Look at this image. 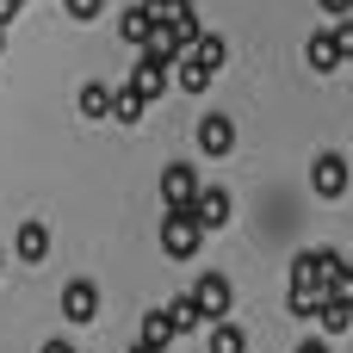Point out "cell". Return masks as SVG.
Here are the masks:
<instances>
[{"instance_id": "2", "label": "cell", "mask_w": 353, "mask_h": 353, "mask_svg": "<svg viewBox=\"0 0 353 353\" xmlns=\"http://www.w3.org/2000/svg\"><path fill=\"white\" fill-rule=\"evenodd\" d=\"M347 186H353V161L341 149H323V155L310 161V192H316V199H347Z\"/></svg>"}, {"instance_id": "9", "label": "cell", "mask_w": 353, "mask_h": 353, "mask_svg": "<svg viewBox=\"0 0 353 353\" xmlns=\"http://www.w3.org/2000/svg\"><path fill=\"white\" fill-rule=\"evenodd\" d=\"M93 316H99V285H93V279H68V285H62V323L81 329V323H93Z\"/></svg>"}, {"instance_id": "7", "label": "cell", "mask_w": 353, "mask_h": 353, "mask_svg": "<svg viewBox=\"0 0 353 353\" xmlns=\"http://www.w3.org/2000/svg\"><path fill=\"white\" fill-rule=\"evenodd\" d=\"M310 323H316L323 335H347V329H353V298H347V285H341V279L329 285V298L316 304V316H310Z\"/></svg>"}, {"instance_id": "5", "label": "cell", "mask_w": 353, "mask_h": 353, "mask_svg": "<svg viewBox=\"0 0 353 353\" xmlns=\"http://www.w3.org/2000/svg\"><path fill=\"white\" fill-rule=\"evenodd\" d=\"M192 143H199V155H211V161H223V155L236 149V124H230L223 112H205V118L192 124Z\"/></svg>"}, {"instance_id": "14", "label": "cell", "mask_w": 353, "mask_h": 353, "mask_svg": "<svg viewBox=\"0 0 353 353\" xmlns=\"http://www.w3.org/2000/svg\"><path fill=\"white\" fill-rule=\"evenodd\" d=\"M168 81H180L186 93H211V81H217V74H211V68H205V62H199V56L186 50V56H174V68H168Z\"/></svg>"}, {"instance_id": "8", "label": "cell", "mask_w": 353, "mask_h": 353, "mask_svg": "<svg viewBox=\"0 0 353 353\" xmlns=\"http://www.w3.org/2000/svg\"><path fill=\"white\" fill-rule=\"evenodd\" d=\"M192 192H199V168H192V161H168V168H161V211L192 205Z\"/></svg>"}, {"instance_id": "33", "label": "cell", "mask_w": 353, "mask_h": 353, "mask_svg": "<svg viewBox=\"0 0 353 353\" xmlns=\"http://www.w3.org/2000/svg\"><path fill=\"white\" fill-rule=\"evenodd\" d=\"M347 161H353V155H347Z\"/></svg>"}, {"instance_id": "18", "label": "cell", "mask_w": 353, "mask_h": 353, "mask_svg": "<svg viewBox=\"0 0 353 353\" xmlns=\"http://www.w3.org/2000/svg\"><path fill=\"white\" fill-rule=\"evenodd\" d=\"M105 105H112V81H87L81 87V118L87 124H105Z\"/></svg>"}, {"instance_id": "16", "label": "cell", "mask_w": 353, "mask_h": 353, "mask_svg": "<svg viewBox=\"0 0 353 353\" xmlns=\"http://www.w3.org/2000/svg\"><path fill=\"white\" fill-rule=\"evenodd\" d=\"M143 12H149L155 25H205V19L192 12V0H143Z\"/></svg>"}, {"instance_id": "17", "label": "cell", "mask_w": 353, "mask_h": 353, "mask_svg": "<svg viewBox=\"0 0 353 353\" xmlns=\"http://www.w3.org/2000/svg\"><path fill=\"white\" fill-rule=\"evenodd\" d=\"M186 50H192V56H199V62H205L211 74H223V62H230V43H223L217 31H199V37L186 43Z\"/></svg>"}, {"instance_id": "29", "label": "cell", "mask_w": 353, "mask_h": 353, "mask_svg": "<svg viewBox=\"0 0 353 353\" xmlns=\"http://www.w3.org/2000/svg\"><path fill=\"white\" fill-rule=\"evenodd\" d=\"M6 31H12V25H6V19H0V50H6Z\"/></svg>"}, {"instance_id": "1", "label": "cell", "mask_w": 353, "mask_h": 353, "mask_svg": "<svg viewBox=\"0 0 353 353\" xmlns=\"http://www.w3.org/2000/svg\"><path fill=\"white\" fill-rule=\"evenodd\" d=\"M199 248H205V223L192 217V205L161 211V254H168V261H192Z\"/></svg>"}, {"instance_id": "21", "label": "cell", "mask_w": 353, "mask_h": 353, "mask_svg": "<svg viewBox=\"0 0 353 353\" xmlns=\"http://www.w3.org/2000/svg\"><path fill=\"white\" fill-rule=\"evenodd\" d=\"M205 329H211V353H248V335H242L230 316H223V323H205Z\"/></svg>"}, {"instance_id": "12", "label": "cell", "mask_w": 353, "mask_h": 353, "mask_svg": "<svg viewBox=\"0 0 353 353\" xmlns=\"http://www.w3.org/2000/svg\"><path fill=\"white\" fill-rule=\"evenodd\" d=\"M12 254H19L25 267H37V261L50 254V223H19V230H12Z\"/></svg>"}, {"instance_id": "22", "label": "cell", "mask_w": 353, "mask_h": 353, "mask_svg": "<svg viewBox=\"0 0 353 353\" xmlns=\"http://www.w3.org/2000/svg\"><path fill=\"white\" fill-rule=\"evenodd\" d=\"M137 341H143V347H155V353H168V341H174L168 316H161V310H149V316H143V335H137Z\"/></svg>"}, {"instance_id": "26", "label": "cell", "mask_w": 353, "mask_h": 353, "mask_svg": "<svg viewBox=\"0 0 353 353\" xmlns=\"http://www.w3.org/2000/svg\"><path fill=\"white\" fill-rule=\"evenodd\" d=\"M298 353H329V335H316V341H304Z\"/></svg>"}, {"instance_id": "27", "label": "cell", "mask_w": 353, "mask_h": 353, "mask_svg": "<svg viewBox=\"0 0 353 353\" xmlns=\"http://www.w3.org/2000/svg\"><path fill=\"white\" fill-rule=\"evenodd\" d=\"M37 353H74V347H68V341L56 335V341H43V347H37Z\"/></svg>"}, {"instance_id": "25", "label": "cell", "mask_w": 353, "mask_h": 353, "mask_svg": "<svg viewBox=\"0 0 353 353\" xmlns=\"http://www.w3.org/2000/svg\"><path fill=\"white\" fill-rule=\"evenodd\" d=\"M316 6H323L329 19H341V12H353V0H316Z\"/></svg>"}, {"instance_id": "28", "label": "cell", "mask_w": 353, "mask_h": 353, "mask_svg": "<svg viewBox=\"0 0 353 353\" xmlns=\"http://www.w3.org/2000/svg\"><path fill=\"white\" fill-rule=\"evenodd\" d=\"M19 6H25V0H0V19L12 25V12H19Z\"/></svg>"}, {"instance_id": "24", "label": "cell", "mask_w": 353, "mask_h": 353, "mask_svg": "<svg viewBox=\"0 0 353 353\" xmlns=\"http://www.w3.org/2000/svg\"><path fill=\"white\" fill-rule=\"evenodd\" d=\"M62 12H68L74 25H93V19L105 12V0H62Z\"/></svg>"}, {"instance_id": "6", "label": "cell", "mask_w": 353, "mask_h": 353, "mask_svg": "<svg viewBox=\"0 0 353 353\" xmlns=\"http://www.w3.org/2000/svg\"><path fill=\"white\" fill-rule=\"evenodd\" d=\"M292 273H304V279H323V285H335V279H347V254L341 248H304L298 261H292Z\"/></svg>"}, {"instance_id": "3", "label": "cell", "mask_w": 353, "mask_h": 353, "mask_svg": "<svg viewBox=\"0 0 353 353\" xmlns=\"http://www.w3.org/2000/svg\"><path fill=\"white\" fill-rule=\"evenodd\" d=\"M186 298H192V310H199L205 323H223V316H230V304H236V285H230L223 273H199Z\"/></svg>"}, {"instance_id": "4", "label": "cell", "mask_w": 353, "mask_h": 353, "mask_svg": "<svg viewBox=\"0 0 353 353\" xmlns=\"http://www.w3.org/2000/svg\"><path fill=\"white\" fill-rule=\"evenodd\" d=\"M192 217L205 223V236H211V230H223V223L236 217V199H230V186H217V180H199V192H192Z\"/></svg>"}, {"instance_id": "31", "label": "cell", "mask_w": 353, "mask_h": 353, "mask_svg": "<svg viewBox=\"0 0 353 353\" xmlns=\"http://www.w3.org/2000/svg\"><path fill=\"white\" fill-rule=\"evenodd\" d=\"M0 273H6V248H0Z\"/></svg>"}, {"instance_id": "15", "label": "cell", "mask_w": 353, "mask_h": 353, "mask_svg": "<svg viewBox=\"0 0 353 353\" xmlns=\"http://www.w3.org/2000/svg\"><path fill=\"white\" fill-rule=\"evenodd\" d=\"M118 37H124V43H130V50H143V43H149V37H155V19H149V12H143V0H137V6H124V12H118Z\"/></svg>"}, {"instance_id": "10", "label": "cell", "mask_w": 353, "mask_h": 353, "mask_svg": "<svg viewBox=\"0 0 353 353\" xmlns=\"http://www.w3.org/2000/svg\"><path fill=\"white\" fill-rule=\"evenodd\" d=\"M124 87H130V93H137V99H143V105H149V99H161V93H168V62H155V56H149V50H143V56H137V68H130V81H124Z\"/></svg>"}, {"instance_id": "11", "label": "cell", "mask_w": 353, "mask_h": 353, "mask_svg": "<svg viewBox=\"0 0 353 353\" xmlns=\"http://www.w3.org/2000/svg\"><path fill=\"white\" fill-rule=\"evenodd\" d=\"M323 298H329V285H323V279H304V273H292V292H285V310H292L298 323H310Z\"/></svg>"}, {"instance_id": "30", "label": "cell", "mask_w": 353, "mask_h": 353, "mask_svg": "<svg viewBox=\"0 0 353 353\" xmlns=\"http://www.w3.org/2000/svg\"><path fill=\"white\" fill-rule=\"evenodd\" d=\"M130 353H155V347H143V341H137V347H130Z\"/></svg>"}, {"instance_id": "20", "label": "cell", "mask_w": 353, "mask_h": 353, "mask_svg": "<svg viewBox=\"0 0 353 353\" xmlns=\"http://www.w3.org/2000/svg\"><path fill=\"white\" fill-rule=\"evenodd\" d=\"M161 316H168V329H174V335H192V329H205V316L192 310V298H168V304H161Z\"/></svg>"}, {"instance_id": "23", "label": "cell", "mask_w": 353, "mask_h": 353, "mask_svg": "<svg viewBox=\"0 0 353 353\" xmlns=\"http://www.w3.org/2000/svg\"><path fill=\"white\" fill-rule=\"evenodd\" d=\"M329 37H335V56H341V62H353V12H341V19L329 25Z\"/></svg>"}, {"instance_id": "32", "label": "cell", "mask_w": 353, "mask_h": 353, "mask_svg": "<svg viewBox=\"0 0 353 353\" xmlns=\"http://www.w3.org/2000/svg\"><path fill=\"white\" fill-rule=\"evenodd\" d=\"M74 353H81V347H74Z\"/></svg>"}, {"instance_id": "19", "label": "cell", "mask_w": 353, "mask_h": 353, "mask_svg": "<svg viewBox=\"0 0 353 353\" xmlns=\"http://www.w3.org/2000/svg\"><path fill=\"white\" fill-rule=\"evenodd\" d=\"M105 118H112V124H143V99L118 81V87H112V105H105Z\"/></svg>"}, {"instance_id": "13", "label": "cell", "mask_w": 353, "mask_h": 353, "mask_svg": "<svg viewBox=\"0 0 353 353\" xmlns=\"http://www.w3.org/2000/svg\"><path fill=\"white\" fill-rule=\"evenodd\" d=\"M304 62H310V74H335V68H341V56H335V37H329V25H316V31H310V43H304Z\"/></svg>"}]
</instances>
